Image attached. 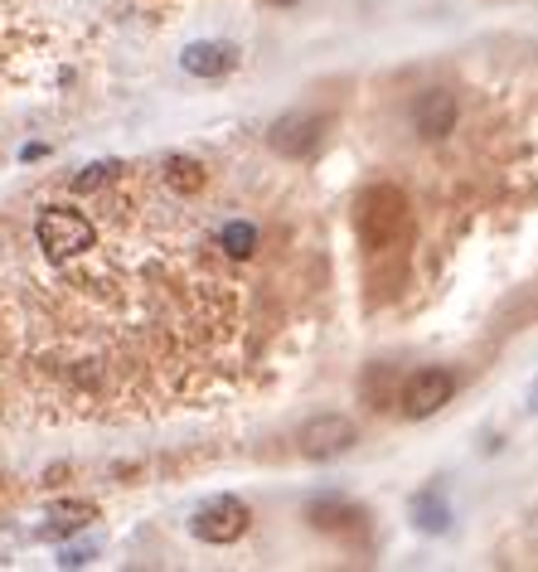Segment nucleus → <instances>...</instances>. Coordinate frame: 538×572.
I'll return each mask as SVG.
<instances>
[{
	"label": "nucleus",
	"mask_w": 538,
	"mask_h": 572,
	"mask_svg": "<svg viewBox=\"0 0 538 572\" xmlns=\"http://www.w3.org/2000/svg\"><path fill=\"white\" fill-rule=\"evenodd\" d=\"M354 233L369 253H398L412 233V209L398 185H369L354 205Z\"/></svg>",
	"instance_id": "nucleus-1"
},
{
	"label": "nucleus",
	"mask_w": 538,
	"mask_h": 572,
	"mask_svg": "<svg viewBox=\"0 0 538 572\" xmlns=\"http://www.w3.org/2000/svg\"><path fill=\"white\" fill-rule=\"evenodd\" d=\"M87 558H93V548H73V553H63V568H83Z\"/></svg>",
	"instance_id": "nucleus-16"
},
{
	"label": "nucleus",
	"mask_w": 538,
	"mask_h": 572,
	"mask_svg": "<svg viewBox=\"0 0 538 572\" xmlns=\"http://www.w3.org/2000/svg\"><path fill=\"white\" fill-rule=\"evenodd\" d=\"M179 63H185V73H195V78H223V73H233L238 54H233V44L204 39V44H189V49L179 54Z\"/></svg>",
	"instance_id": "nucleus-8"
},
{
	"label": "nucleus",
	"mask_w": 538,
	"mask_h": 572,
	"mask_svg": "<svg viewBox=\"0 0 538 572\" xmlns=\"http://www.w3.org/2000/svg\"><path fill=\"white\" fill-rule=\"evenodd\" d=\"M117 175H121V165H117V161H97V165H87V171L73 179V189H78V195H87V189L107 185V179H117Z\"/></svg>",
	"instance_id": "nucleus-15"
},
{
	"label": "nucleus",
	"mask_w": 538,
	"mask_h": 572,
	"mask_svg": "<svg viewBox=\"0 0 538 572\" xmlns=\"http://www.w3.org/2000/svg\"><path fill=\"white\" fill-rule=\"evenodd\" d=\"M354 442H359V432L344 412H320V418H311L306 428L296 432V446L306 462H335V456H344Z\"/></svg>",
	"instance_id": "nucleus-3"
},
{
	"label": "nucleus",
	"mask_w": 538,
	"mask_h": 572,
	"mask_svg": "<svg viewBox=\"0 0 538 572\" xmlns=\"http://www.w3.org/2000/svg\"><path fill=\"white\" fill-rule=\"evenodd\" d=\"M248 524H253L248 504L233 500V495H214L195 510L189 529H195V538H204V544H233V538L248 534Z\"/></svg>",
	"instance_id": "nucleus-4"
},
{
	"label": "nucleus",
	"mask_w": 538,
	"mask_h": 572,
	"mask_svg": "<svg viewBox=\"0 0 538 572\" xmlns=\"http://www.w3.org/2000/svg\"><path fill=\"white\" fill-rule=\"evenodd\" d=\"M277 5H291V0H277Z\"/></svg>",
	"instance_id": "nucleus-17"
},
{
	"label": "nucleus",
	"mask_w": 538,
	"mask_h": 572,
	"mask_svg": "<svg viewBox=\"0 0 538 572\" xmlns=\"http://www.w3.org/2000/svg\"><path fill=\"white\" fill-rule=\"evenodd\" d=\"M364 388H369V398H374V408H388V402H398V374H394V369H384V364L369 374Z\"/></svg>",
	"instance_id": "nucleus-13"
},
{
	"label": "nucleus",
	"mask_w": 538,
	"mask_h": 572,
	"mask_svg": "<svg viewBox=\"0 0 538 572\" xmlns=\"http://www.w3.org/2000/svg\"><path fill=\"white\" fill-rule=\"evenodd\" d=\"M344 520H354L350 504H340V500H320V504H311V524H316V529H340Z\"/></svg>",
	"instance_id": "nucleus-14"
},
{
	"label": "nucleus",
	"mask_w": 538,
	"mask_h": 572,
	"mask_svg": "<svg viewBox=\"0 0 538 572\" xmlns=\"http://www.w3.org/2000/svg\"><path fill=\"white\" fill-rule=\"evenodd\" d=\"M456 394V378L446 374V369H418V374H408V384H402V412H408L412 422L432 418V412H442L446 402Z\"/></svg>",
	"instance_id": "nucleus-5"
},
{
	"label": "nucleus",
	"mask_w": 538,
	"mask_h": 572,
	"mask_svg": "<svg viewBox=\"0 0 538 572\" xmlns=\"http://www.w3.org/2000/svg\"><path fill=\"white\" fill-rule=\"evenodd\" d=\"M219 243H223V253H229V257H253L257 253V223H243V219L223 223Z\"/></svg>",
	"instance_id": "nucleus-12"
},
{
	"label": "nucleus",
	"mask_w": 538,
	"mask_h": 572,
	"mask_svg": "<svg viewBox=\"0 0 538 572\" xmlns=\"http://www.w3.org/2000/svg\"><path fill=\"white\" fill-rule=\"evenodd\" d=\"M325 141V117L316 112H291L272 127V151L277 155H291V161H306V155H316Z\"/></svg>",
	"instance_id": "nucleus-6"
},
{
	"label": "nucleus",
	"mask_w": 538,
	"mask_h": 572,
	"mask_svg": "<svg viewBox=\"0 0 538 572\" xmlns=\"http://www.w3.org/2000/svg\"><path fill=\"white\" fill-rule=\"evenodd\" d=\"M93 520H97V510H93V504H83V500L54 504V510H49V524H44V538H69V534H78V529H87Z\"/></svg>",
	"instance_id": "nucleus-10"
},
{
	"label": "nucleus",
	"mask_w": 538,
	"mask_h": 572,
	"mask_svg": "<svg viewBox=\"0 0 538 572\" xmlns=\"http://www.w3.org/2000/svg\"><path fill=\"white\" fill-rule=\"evenodd\" d=\"M412 524H418L422 534H446L452 529V504H446V495H436V486H428L418 500H412Z\"/></svg>",
	"instance_id": "nucleus-9"
},
{
	"label": "nucleus",
	"mask_w": 538,
	"mask_h": 572,
	"mask_svg": "<svg viewBox=\"0 0 538 572\" xmlns=\"http://www.w3.org/2000/svg\"><path fill=\"white\" fill-rule=\"evenodd\" d=\"M165 185H171L175 195H195V189H204V165L189 161V155H171V161H165Z\"/></svg>",
	"instance_id": "nucleus-11"
},
{
	"label": "nucleus",
	"mask_w": 538,
	"mask_h": 572,
	"mask_svg": "<svg viewBox=\"0 0 538 572\" xmlns=\"http://www.w3.org/2000/svg\"><path fill=\"white\" fill-rule=\"evenodd\" d=\"M452 127H456V97L446 93V87L418 93V103H412V131L428 141H442Z\"/></svg>",
	"instance_id": "nucleus-7"
},
{
	"label": "nucleus",
	"mask_w": 538,
	"mask_h": 572,
	"mask_svg": "<svg viewBox=\"0 0 538 572\" xmlns=\"http://www.w3.org/2000/svg\"><path fill=\"white\" fill-rule=\"evenodd\" d=\"M35 243L49 262H73V257H83L97 243V229L78 209H44L35 223Z\"/></svg>",
	"instance_id": "nucleus-2"
}]
</instances>
